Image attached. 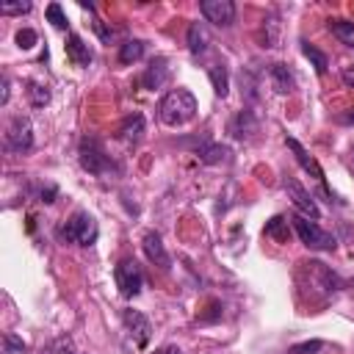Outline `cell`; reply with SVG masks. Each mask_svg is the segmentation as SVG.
Masks as SVG:
<instances>
[{
	"instance_id": "obj_1",
	"label": "cell",
	"mask_w": 354,
	"mask_h": 354,
	"mask_svg": "<svg viewBox=\"0 0 354 354\" xmlns=\"http://www.w3.org/2000/svg\"><path fill=\"white\" fill-rule=\"evenodd\" d=\"M158 113H160V122L169 124V127H183L188 124L194 116H196V97L188 91V88H171L160 105H158Z\"/></svg>"
},
{
	"instance_id": "obj_2",
	"label": "cell",
	"mask_w": 354,
	"mask_h": 354,
	"mask_svg": "<svg viewBox=\"0 0 354 354\" xmlns=\"http://www.w3.org/2000/svg\"><path fill=\"white\" fill-rule=\"evenodd\" d=\"M301 268H299V279H304V285L315 293V296H332V293H337L340 288H343V282H340V277L335 274V271H329L321 260H304V263H299Z\"/></svg>"
},
{
	"instance_id": "obj_3",
	"label": "cell",
	"mask_w": 354,
	"mask_h": 354,
	"mask_svg": "<svg viewBox=\"0 0 354 354\" xmlns=\"http://www.w3.org/2000/svg\"><path fill=\"white\" fill-rule=\"evenodd\" d=\"M77 158H80V166H83L88 174H94V177H105V174L116 171V166H113L111 155L105 152L102 141H100V138H94V136H86V138H80V149H77Z\"/></svg>"
},
{
	"instance_id": "obj_4",
	"label": "cell",
	"mask_w": 354,
	"mask_h": 354,
	"mask_svg": "<svg viewBox=\"0 0 354 354\" xmlns=\"http://www.w3.org/2000/svg\"><path fill=\"white\" fill-rule=\"evenodd\" d=\"M293 230H296V235L301 238V243L307 246V249H318V252H332L335 246H337V241H335V235L332 232H326V230H321L315 221H310L307 216H301V213H296L293 218Z\"/></svg>"
},
{
	"instance_id": "obj_5",
	"label": "cell",
	"mask_w": 354,
	"mask_h": 354,
	"mask_svg": "<svg viewBox=\"0 0 354 354\" xmlns=\"http://www.w3.org/2000/svg\"><path fill=\"white\" fill-rule=\"evenodd\" d=\"M61 238L69 243H77V246H91L97 241V221L86 210H77L61 227Z\"/></svg>"
},
{
	"instance_id": "obj_6",
	"label": "cell",
	"mask_w": 354,
	"mask_h": 354,
	"mask_svg": "<svg viewBox=\"0 0 354 354\" xmlns=\"http://www.w3.org/2000/svg\"><path fill=\"white\" fill-rule=\"evenodd\" d=\"M30 147H33V124H30V119L28 116H14L6 124L3 149L14 152V155H22V152H30Z\"/></svg>"
},
{
	"instance_id": "obj_7",
	"label": "cell",
	"mask_w": 354,
	"mask_h": 354,
	"mask_svg": "<svg viewBox=\"0 0 354 354\" xmlns=\"http://www.w3.org/2000/svg\"><path fill=\"white\" fill-rule=\"evenodd\" d=\"M113 279H116V288L124 299H133L144 290V271L133 257L119 260V266L113 268Z\"/></svg>"
},
{
	"instance_id": "obj_8",
	"label": "cell",
	"mask_w": 354,
	"mask_h": 354,
	"mask_svg": "<svg viewBox=\"0 0 354 354\" xmlns=\"http://www.w3.org/2000/svg\"><path fill=\"white\" fill-rule=\"evenodd\" d=\"M199 11L207 22H213L218 28H230L235 19V3L232 0H202Z\"/></svg>"
},
{
	"instance_id": "obj_9",
	"label": "cell",
	"mask_w": 354,
	"mask_h": 354,
	"mask_svg": "<svg viewBox=\"0 0 354 354\" xmlns=\"http://www.w3.org/2000/svg\"><path fill=\"white\" fill-rule=\"evenodd\" d=\"M122 321H124V329H127L130 340H133L138 348H144V346L149 343V337H152V324H149V318H147L144 313H138V310H124Z\"/></svg>"
},
{
	"instance_id": "obj_10",
	"label": "cell",
	"mask_w": 354,
	"mask_h": 354,
	"mask_svg": "<svg viewBox=\"0 0 354 354\" xmlns=\"http://www.w3.org/2000/svg\"><path fill=\"white\" fill-rule=\"evenodd\" d=\"M285 191H288V196L293 199V205H296V210L301 213V216H307V218H318L321 216V210H318V205H315V199H313V194L299 183V180H285Z\"/></svg>"
},
{
	"instance_id": "obj_11",
	"label": "cell",
	"mask_w": 354,
	"mask_h": 354,
	"mask_svg": "<svg viewBox=\"0 0 354 354\" xmlns=\"http://www.w3.org/2000/svg\"><path fill=\"white\" fill-rule=\"evenodd\" d=\"M141 246H144V254L149 257V263H155L158 268H171V257H169V252H166V246H163V238H160L155 230L144 232Z\"/></svg>"
},
{
	"instance_id": "obj_12",
	"label": "cell",
	"mask_w": 354,
	"mask_h": 354,
	"mask_svg": "<svg viewBox=\"0 0 354 354\" xmlns=\"http://www.w3.org/2000/svg\"><path fill=\"white\" fill-rule=\"evenodd\" d=\"M169 61L166 58H152L149 61V66L144 69V75H141V86L144 88H149V91H155V88H163L166 83H169Z\"/></svg>"
},
{
	"instance_id": "obj_13",
	"label": "cell",
	"mask_w": 354,
	"mask_h": 354,
	"mask_svg": "<svg viewBox=\"0 0 354 354\" xmlns=\"http://www.w3.org/2000/svg\"><path fill=\"white\" fill-rule=\"evenodd\" d=\"M227 133H230L232 138H252V133H257V116H254V111L241 108V111L230 119Z\"/></svg>"
},
{
	"instance_id": "obj_14",
	"label": "cell",
	"mask_w": 354,
	"mask_h": 354,
	"mask_svg": "<svg viewBox=\"0 0 354 354\" xmlns=\"http://www.w3.org/2000/svg\"><path fill=\"white\" fill-rule=\"evenodd\" d=\"M285 144H288V149L293 152L296 163H299V166H301L307 174H313L318 183H324V169L318 166V160H315V158H313V155H310V152H307V149H304V147H301L296 138H285Z\"/></svg>"
},
{
	"instance_id": "obj_15",
	"label": "cell",
	"mask_w": 354,
	"mask_h": 354,
	"mask_svg": "<svg viewBox=\"0 0 354 354\" xmlns=\"http://www.w3.org/2000/svg\"><path fill=\"white\" fill-rule=\"evenodd\" d=\"M268 80H271V88H274L277 94H290V91L296 88V77H293V72H290L285 64H271Z\"/></svg>"
},
{
	"instance_id": "obj_16",
	"label": "cell",
	"mask_w": 354,
	"mask_h": 354,
	"mask_svg": "<svg viewBox=\"0 0 354 354\" xmlns=\"http://www.w3.org/2000/svg\"><path fill=\"white\" fill-rule=\"evenodd\" d=\"M66 58L75 66H88L91 64V50L77 33H69V39H66Z\"/></svg>"
},
{
	"instance_id": "obj_17",
	"label": "cell",
	"mask_w": 354,
	"mask_h": 354,
	"mask_svg": "<svg viewBox=\"0 0 354 354\" xmlns=\"http://www.w3.org/2000/svg\"><path fill=\"white\" fill-rule=\"evenodd\" d=\"M207 47H210V33H207V28H205L202 22H191V25H188V50H191L194 55H202V53H207Z\"/></svg>"
},
{
	"instance_id": "obj_18",
	"label": "cell",
	"mask_w": 354,
	"mask_h": 354,
	"mask_svg": "<svg viewBox=\"0 0 354 354\" xmlns=\"http://www.w3.org/2000/svg\"><path fill=\"white\" fill-rule=\"evenodd\" d=\"M144 133V116L141 113H130L122 124H119V138L127 141V144H136Z\"/></svg>"
},
{
	"instance_id": "obj_19",
	"label": "cell",
	"mask_w": 354,
	"mask_h": 354,
	"mask_svg": "<svg viewBox=\"0 0 354 354\" xmlns=\"http://www.w3.org/2000/svg\"><path fill=\"white\" fill-rule=\"evenodd\" d=\"M144 50H147V41L141 39H127L119 44V64H136L144 58Z\"/></svg>"
},
{
	"instance_id": "obj_20",
	"label": "cell",
	"mask_w": 354,
	"mask_h": 354,
	"mask_svg": "<svg viewBox=\"0 0 354 354\" xmlns=\"http://www.w3.org/2000/svg\"><path fill=\"white\" fill-rule=\"evenodd\" d=\"M207 77H210V83H213V91L224 100L227 91H230V75H227V66H224V64H210V66H207Z\"/></svg>"
},
{
	"instance_id": "obj_21",
	"label": "cell",
	"mask_w": 354,
	"mask_h": 354,
	"mask_svg": "<svg viewBox=\"0 0 354 354\" xmlns=\"http://www.w3.org/2000/svg\"><path fill=\"white\" fill-rule=\"evenodd\" d=\"M263 235H266V238H274L277 243H288V238H290L288 218H285V216H274V218H268L266 227H263Z\"/></svg>"
},
{
	"instance_id": "obj_22",
	"label": "cell",
	"mask_w": 354,
	"mask_h": 354,
	"mask_svg": "<svg viewBox=\"0 0 354 354\" xmlns=\"http://www.w3.org/2000/svg\"><path fill=\"white\" fill-rule=\"evenodd\" d=\"M329 30H332V36H335L340 44L354 47V22H351V19H332V22H329Z\"/></svg>"
},
{
	"instance_id": "obj_23",
	"label": "cell",
	"mask_w": 354,
	"mask_h": 354,
	"mask_svg": "<svg viewBox=\"0 0 354 354\" xmlns=\"http://www.w3.org/2000/svg\"><path fill=\"white\" fill-rule=\"evenodd\" d=\"M301 53H304V58H310V64L315 66V72L318 75H324L326 72V66H329V58L315 47V44H310L307 39H301Z\"/></svg>"
},
{
	"instance_id": "obj_24",
	"label": "cell",
	"mask_w": 354,
	"mask_h": 354,
	"mask_svg": "<svg viewBox=\"0 0 354 354\" xmlns=\"http://www.w3.org/2000/svg\"><path fill=\"white\" fill-rule=\"evenodd\" d=\"M28 100H30L33 108H44L50 102V88L44 83H39V80H30L28 83Z\"/></svg>"
},
{
	"instance_id": "obj_25",
	"label": "cell",
	"mask_w": 354,
	"mask_h": 354,
	"mask_svg": "<svg viewBox=\"0 0 354 354\" xmlns=\"http://www.w3.org/2000/svg\"><path fill=\"white\" fill-rule=\"evenodd\" d=\"M199 158H202L205 163H221V160L230 158V149H227L224 144H207V147L199 149Z\"/></svg>"
},
{
	"instance_id": "obj_26",
	"label": "cell",
	"mask_w": 354,
	"mask_h": 354,
	"mask_svg": "<svg viewBox=\"0 0 354 354\" xmlns=\"http://www.w3.org/2000/svg\"><path fill=\"white\" fill-rule=\"evenodd\" d=\"M39 354H75V351H72L69 337H55V340H50L47 346H41Z\"/></svg>"
},
{
	"instance_id": "obj_27",
	"label": "cell",
	"mask_w": 354,
	"mask_h": 354,
	"mask_svg": "<svg viewBox=\"0 0 354 354\" xmlns=\"http://www.w3.org/2000/svg\"><path fill=\"white\" fill-rule=\"evenodd\" d=\"M44 14H47V19L53 22V28H58V30H66V28H69V19H66V14L61 11V6H58V3H50Z\"/></svg>"
},
{
	"instance_id": "obj_28",
	"label": "cell",
	"mask_w": 354,
	"mask_h": 354,
	"mask_svg": "<svg viewBox=\"0 0 354 354\" xmlns=\"http://www.w3.org/2000/svg\"><path fill=\"white\" fill-rule=\"evenodd\" d=\"M36 41H39V36H36L33 28H22V30H17V47H19V50H30Z\"/></svg>"
},
{
	"instance_id": "obj_29",
	"label": "cell",
	"mask_w": 354,
	"mask_h": 354,
	"mask_svg": "<svg viewBox=\"0 0 354 354\" xmlns=\"http://www.w3.org/2000/svg\"><path fill=\"white\" fill-rule=\"evenodd\" d=\"M3 351H6V354H22V351H25V343H22L17 335L6 332V335H3Z\"/></svg>"
},
{
	"instance_id": "obj_30",
	"label": "cell",
	"mask_w": 354,
	"mask_h": 354,
	"mask_svg": "<svg viewBox=\"0 0 354 354\" xmlns=\"http://www.w3.org/2000/svg\"><path fill=\"white\" fill-rule=\"evenodd\" d=\"M321 340H304V343H296V346H290L288 348V354H315V351H321Z\"/></svg>"
},
{
	"instance_id": "obj_31",
	"label": "cell",
	"mask_w": 354,
	"mask_h": 354,
	"mask_svg": "<svg viewBox=\"0 0 354 354\" xmlns=\"http://www.w3.org/2000/svg\"><path fill=\"white\" fill-rule=\"evenodd\" d=\"M30 11V3L28 0H17V3H0V14H28Z\"/></svg>"
},
{
	"instance_id": "obj_32",
	"label": "cell",
	"mask_w": 354,
	"mask_h": 354,
	"mask_svg": "<svg viewBox=\"0 0 354 354\" xmlns=\"http://www.w3.org/2000/svg\"><path fill=\"white\" fill-rule=\"evenodd\" d=\"M340 77H343V83H346V86H351V88H354V64H348V66H343V72H340Z\"/></svg>"
},
{
	"instance_id": "obj_33",
	"label": "cell",
	"mask_w": 354,
	"mask_h": 354,
	"mask_svg": "<svg viewBox=\"0 0 354 354\" xmlns=\"http://www.w3.org/2000/svg\"><path fill=\"white\" fill-rule=\"evenodd\" d=\"M337 122H340V124H354V111H346V113H337Z\"/></svg>"
},
{
	"instance_id": "obj_34",
	"label": "cell",
	"mask_w": 354,
	"mask_h": 354,
	"mask_svg": "<svg viewBox=\"0 0 354 354\" xmlns=\"http://www.w3.org/2000/svg\"><path fill=\"white\" fill-rule=\"evenodd\" d=\"M0 102H3V105L8 102V75H3V94H0Z\"/></svg>"
},
{
	"instance_id": "obj_35",
	"label": "cell",
	"mask_w": 354,
	"mask_h": 354,
	"mask_svg": "<svg viewBox=\"0 0 354 354\" xmlns=\"http://www.w3.org/2000/svg\"><path fill=\"white\" fill-rule=\"evenodd\" d=\"M155 354H180V348H177V346H163V348H158Z\"/></svg>"
},
{
	"instance_id": "obj_36",
	"label": "cell",
	"mask_w": 354,
	"mask_h": 354,
	"mask_svg": "<svg viewBox=\"0 0 354 354\" xmlns=\"http://www.w3.org/2000/svg\"><path fill=\"white\" fill-rule=\"evenodd\" d=\"M351 169H354V149H351Z\"/></svg>"
}]
</instances>
